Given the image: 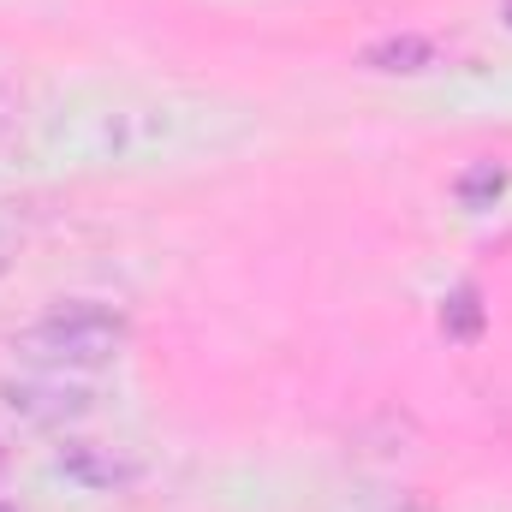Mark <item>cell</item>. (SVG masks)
Returning <instances> with one entry per match:
<instances>
[{
  "mask_svg": "<svg viewBox=\"0 0 512 512\" xmlns=\"http://www.w3.org/2000/svg\"><path fill=\"white\" fill-rule=\"evenodd\" d=\"M131 340V322L120 310L96 304V298H72V304H54L42 322H30L18 334V352L42 370H96L108 358H120Z\"/></svg>",
  "mask_w": 512,
  "mask_h": 512,
  "instance_id": "cell-1",
  "label": "cell"
},
{
  "mask_svg": "<svg viewBox=\"0 0 512 512\" xmlns=\"http://www.w3.org/2000/svg\"><path fill=\"white\" fill-rule=\"evenodd\" d=\"M6 405L18 417H30V423H72V417L90 411V393L66 382V370H54L48 382H12L6 387Z\"/></svg>",
  "mask_w": 512,
  "mask_h": 512,
  "instance_id": "cell-2",
  "label": "cell"
},
{
  "mask_svg": "<svg viewBox=\"0 0 512 512\" xmlns=\"http://www.w3.org/2000/svg\"><path fill=\"white\" fill-rule=\"evenodd\" d=\"M60 471L84 489H126L143 477V459H131L120 447H102V441H72V447H60Z\"/></svg>",
  "mask_w": 512,
  "mask_h": 512,
  "instance_id": "cell-3",
  "label": "cell"
},
{
  "mask_svg": "<svg viewBox=\"0 0 512 512\" xmlns=\"http://www.w3.org/2000/svg\"><path fill=\"white\" fill-rule=\"evenodd\" d=\"M370 72H429L435 66V42L429 36H382V42H370L364 54H358Z\"/></svg>",
  "mask_w": 512,
  "mask_h": 512,
  "instance_id": "cell-4",
  "label": "cell"
},
{
  "mask_svg": "<svg viewBox=\"0 0 512 512\" xmlns=\"http://www.w3.org/2000/svg\"><path fill=\"white\" fill-rule=\"evenodd\" d=\"M483 328H489L483 292H477V286H453V292L441 298V334H447L453 346H477V340H483Z\"/></svg>",
  "mask_w": 512,
  "mask_h": 512,
  "instance_id": "cell-5",
  "label": "cell"
},
{
  "mask_svg": "<svg viewBox=\"0 0 512 512\" xmlns=\"http://www.w3.org/2000/svg\"><path fill=\"white\" fill-rule=\"evenodd\" d=\"M507 191V167L501 161H471L459 179H453V197L465 209H495V197Z\"/></svg>",
  "mask_w": 512,
  "mask_h": 512,
  "instance_id": "cell-6",
  "label": "cell"
},
{
  "mask_svg": "<svg viewBox=\"0 0 512 512\" xmlns=\"http://www.w3.org/2000/svg\"><path fill=\"white\" fill-rule=\"evenodd\" d=\"M352 512H423V507H411V501H364V507H352Z\"/></svg>",
  "mask_w": 512,
  "mask_h": 512,
  "instance_id": "cell-7",
  "label": "cell"
},
{
  "mask_svg": "<svg viewBox=\"0 0 512 512\" xmlns=\"http://www.w3.org/2000/svg\"><path fill=\"white\" fill-rule=\"evenodd\" d=\"M507 24H512V0H507Z\"/></svg>",
  "mask_w": 512,
  "mask_h": 512,
  "instance_id": "cell-8",
  "label": "cell"
}]
</instances>
